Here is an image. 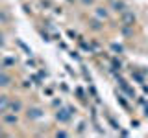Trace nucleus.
Masks as SVG:
<instances>
[{"mask_svg": "<svg viewBox=\"0 0 148 138\" xmlns=\"http://www.w3.org/2000/svg\"><path fill=\"white\" fill-rule=\"evenodd\" d=\"M2 118H4V122H6V125H17V122H18L17 112H9V110L2 114Z\"/></svg>", "mask_w": 148, "mask_h": 138, "instance_id": "nucleus-3", "label": "nucleus"}, {"mask_svg": "<svg viewBox=\"0 0 148 138\" xmlns=\"http://www.w3.org/2000/svg\"><path fill=\"white\" fill-rule=\"evenodd\" d=\"M13 83V77H11V74H8V72H4V70H0V89H6V87H9Z\"/></svg>", "mask_w": 148, "mask_h": 138, "instance_id": "nucleus-1", "label": "nucleus"}, {"mask_svg": "<svg viewBox=\"0 0 148 138\" xmlns=\"http://www.w3.org/2000/svg\"><path fill=\"white\" fill-rule=\"evenodd\" d=\"M9 99L11 98H8L6 94H0V116L9 110Z\"/></svg>", "mask_w": 148, "mask_h": 138, "instance_id": "nucleus-4", "label": "nucleus"}, {"mask_svg": "<svg viewBox=\"0 0 148 138\" xmlns=\"http://www.w3.org/2000/svg\"><path fill=\"white\" fill-rule=\"evenodd\" d=\"M41 116H43L41 109H37V107H34V109H28V118L35 120V118H41Z\"/></svg>", "mask_w": 148, "mask_h": 138, "instance_id": "nucleus-5", "label": "nucleus"}, {"mask_svg": "<svg viewBox=\"0 0 148 138\" xmlns=\"http://www.w3.org/2000/svg\"><path fill=\"white\" fill-rule=\"evenodd\" d=\"M22 109H24V103H22L18 98H15V99H9V110L11 112H22Z\"/></svg>", "mask_w": 148, "mask_h": 138, "instance_id": "nucleus-2", "label": "nucleus"}]
</instances>
